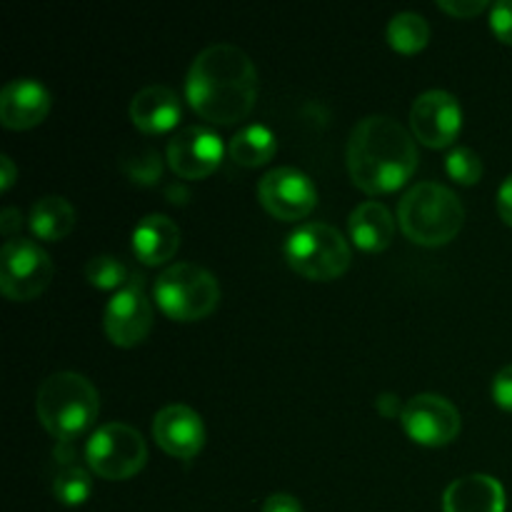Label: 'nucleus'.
I'll use <instances>...</instances> for the list:
<instances>
[{"mask_svg": "<svg viewBox=\"0 0 512 512\" xmlns=\"http://www.w3.org/2000/svg\"><path fill=\"white\" fill-rule=\"evenodd\" d=\"M185 93L200 118L235 125L253 110L258 98V73L243 48L213 43L195 55L185 80Z\"/></svg>", "mask_w": 512, "mask_h": 512, "instance_id": "f257e3e1", "label": "nucleus"}, {"mask_svg": "<svg viewBox=\"0 0 512 512\" xmlns=\"http://www.w3.org/2000/svg\"><path fill=\"white\" fill-rule=\"evenodd\" d=\"M350 178L365 193L398 190L418 168V148L403 125L390 115H368L348 138Z\"/></svg>", "mask_w": 512, "mask_h": 512, "instance_id": "f03ea898", "label": "nucleus"}, {"mask_svg": "<svg viewBox=\"0 0 512 512\" xmlns=\"http://www.w3.org/2000/svg\"><path fill=\"white\" fill-rule=\"evenodd\" d=\"M35 410L43 428L53 438H58L60 443H70L98 418V390L80 373H70V370L53 373L38 388Z\"/></svg>", "mask_w": 512, "mask_h": 512, "instance_id": "7ed1b4c3", "label": "nucleus"}, {"mask_svg": "<svg viewBox=\"0 0 512 512\" xmlns=\"http://www.w3.org/2000/svg\"><path fill=\"white\" fill-rule=\"evenodd\" d=\"M398 220L413 243L443 245L463 228L465 208L448 185L423 180L400 198Z\"/></svg>", "mask_w": 512, "mask_h": 512, "instance_id": "20e7f679", "label": "nucleus"}, {"mask_svg": "<svg viewBox=\"0 0 512 512\" xmlns=\"http://www.w3.org/2000/svg\"><path fill=\"white\" fill-rule=\"evenodd\" d=\"M155 303L173 320H200L220 303V285L210 270L195 263H175L155 280Z\"/></svg>", "mask_w": 512, "mask_h": 512, "instance_id": "39448f33", "label": "nucleus"}, {"mask_svg": "<svg viewBox=\"0 0 512 512\" xmlns=\"http://www.w3.org/2000/svg\"><path fill=\"white\" fill-rule=\"evenodd\" d=\"M290 268L310 280H333L348 270L353 253L338 228L328 223H303L285 240Z\"/></svg>", "mask_w": 512, "mask_h": 512, "instance_id": "423d86ee", "label": "nucleus"}, {"mask_svg": "<svg viewBox=\"0 0 512 512\" xmlns=\"http://www.w3.org/2000/svg\"><path fill=\"white\" fill-rule=\"evenodd\" d=\"M85 460L100 478L128 480L148 460V445L133 425L105 423L85 443Z\"/></svg>", "mask_w": 512, "mask_h": 512, "instance_id": "0eeeda50", "label": "nucleus"}, {"mask_svg": "<svg viewBox=\"0 0 512 512\" xmlns=\"http://www.w3.org/2000/svg\"><path fill=\"white\" fill-rule=\"evenodd\" d=\"M53 280V260L48 250L30 238L5 240L0 250V290L10 300H30Z\"/></svg>", "mask_w": 512, "mask_h": 512, "instance_id": "6e6552de", "label": "nucleus"}, {"mask_svg": "<svg viewBox=\"0 0 512 512\" xmlns=\"http://www.w3.org/2000/svg\"><path fill=\"white\" fill-rule=\"evenodd\" d=\"M103 328L115 345H138L153 328V303L145 293L140 275H130L128 285L108 300L103 313Z\"/></svg>", "mask_w": 512, "mask_h": 512, "instance_id": "1a4fd4ad", "label": "nucleus"}, {"mask_svg": "<svg viewBox=\"0 0 512 512\" xmlns=\"http://www.w3.org/2000/svg\"><path fill=\"white\" fill-rule=\"evenodd\" d=\"M258 198L268 213L280 220H300L318 203L313 178L293 165L268 170L258 183Z\"/></svg>", "mask_w": 512, "mask_h": 512, "instance_id": "9d476101", "label": "nucleus"}, {"mask_svg": "<svg viewBox=\"0 0 512 512\" xmlns=\"http://www.w3.org/2000/svg\"><path fill=\"white\" fill-rule=\"evenodd\" d=\"M410 128L420 143L430 148H445L458 138L463 128V108L448 90H425L410 108Z\"/></svg>", "mask_w": 512, "mask_h": 512, "instance_id": "9b49d317", "label": "nucleus"}, {"mask_svg": "<svg viewBox=\"0 0 512 512\" xmlns=\"http://www.w3.org/2000/svg\"><path fill=\"white\" fill-rule=\"evenodd\" d=\"M405 433L423 445H445L460 433V413L448 398L420 393L405 403L400 415Z\"/></svg>", "mask_w": 512, "mask_h": 512, "instance_id": "f8f14e48", "label": "nucleus"}, {"mask_svg": "<svg viewBox=\"0 0 512 512\" xmlns=\"http://www.w3.org/2000/svg\"><path fill=\"white\" fill-rule=\"evenodd\" d=\"M165 155L180 178H205L223 160V140L205 125H185L170 138Z\"/></svg>", "mask_w": 512, "mask_h": 512, "instance_id": "ddd939ff", "label": "nucleus"}, {"mask_svg": "<svg viewBox=\"0 0 512 512\" xmlns=\"http://www.w3.org/2000/svg\"><path fill=\"white\" fill-rule=\"evenodd\" d=\"M155 443L168 455L180 460H190L200 453L205 443L203 418L193 408L183 403L165 405L153 420Z\"/></svg>", "mask_w": 512, "mask_h": 512, "instance_id": "4468645a", "label": "nucleus"}, {"mask_svg": "<svg viewBox=\"0 0 512 512\" xmlns=\"http://www.w3.org/2000/svg\"><path fill=\"white\" fill-rule=\"evenodd\" d=\"M50 110V93L40 80L15 78L0 90V120L5 128L25 130L38 125Z\"/></svg>", "mask_w": 512, "mask_h": 512, "instance_id": "2eb2a0df", "label": "nucleus"}, {"mask_svg": "<svg viewBox=\"0 0 512 512\" xmlns=\"http://www.w3.org/2000/svg\"><path fill=\"white\" fill-rule=\"evenodd\" d=\"M445 512H505V488L485 473L453 480L443 493Z\"/></svg>", "mask_w": 512, "mask_h": 512, "instance_id": "dca6fc26", "label": "nucleus"}, {"mask_svg": "<svg viewBox=\"0 0 512 512\" xmlns=\"http://www.w3.org/2000/svg\"><path fill=\"white\" fill-rule=\"evenodd\" d=\"M183 115V105L168 85H145L130 100V118L145 133H165L175 128Z\"/></svg>", "mask_w": 512, "mask_h": 512, "instance_id": "f3484780", "label": "nucleus"}, {"mask_svg": "<svg viewBox=\"0 0 512 512\" xmlns=\"http://www.w3.org/2000/svg\"><path fill=\"white\" fill-rule=\"evenodd\" d=\"M180 245V228L163 213H150L138 220L133 230V253L140 263L160 265L175 255Z\"/></svg>", "mask_w": 512, "mask_h": 512, "instance_id": "a211bd4d", "label": "nucleus"}, {"mask_svg": "<svg viewBox=\"0 0 512 512\" xmlns=\"http://www.w3.org/2000/svg\"><path fill=\"white\" fill-rule=\"evenodd\" d=\"M348 228L350 238L355 240V245H358L360 250L378 253V250L388 248L390 240H393L395 220L383 203L368 200V203H360L358 208L350 213Z\"/></svg>", "mask_w": 512, "mask_h": 512, "instance_id": "6ab92c4d", "label": "nucleus"}, {"mask_svg": "<svg viewBox=\"0 0 512 512\" xmlns=\"http://www.w3.org/2000/svg\"><path fill=\"white\" fill-rule=\"evenodd\" d=\"M30 228L43 240H60L73 230L75 210L63 195H45L30 208Z\"/></svg>", "mask_w": 512, "mask_h": 512, "instance_id": "aec40b11", "label": "nucleus"}, {"mask_svg": "<svg viewBox=\"0 0 512 512\" xmlns=\"http://www.w3.org/2000/svg\"><path fill=\"white\" fill-rule=\"evenodd\" d=\"M275 148H278L275 133L263 123L245 125L230 140V155H233V160L240 165H248V168L263 165L265 160L273 158Z\"/></svg>", "mask_w": 512, "mask_h": 512, "instance_id": "412c9836", "label": "nucleus"}, {"mask_svg": "<svg viewBox=\"0 0 512 512\" xmlns=\"http://www.w3.org/2000/svg\"><path fill=\"white\" fill-rule=\"evenodd\" d=\"M60 470L53 478V493L60 503L65 505H83L85 500L93 493V480H90V473L83 468V465L70 463L73 458H68L65 453L58 450Z\"/></svg>", "mask_w": 512, "mask_h": 512, "instance_id": "4be33fe9", "label": "nucleus"}, {"mask_svg": "<svg viewBox=\"0 0 512 512\" xmlns=\"http://www.w3.org/2000/svg\"><path fill=\"white\" fill-rule=\"evenodd\" d=\"M388 40L400 53H415V50L425 48L430 40L428 20L413 10L395 13L388 23Z\"/></svg>", "mask_w": 512, "mask_h": 512, "instance_id": "5701e85b", "label": "nucleus"}, {"mask_svg": "<svg viewBox=\"0 0 512 512\" xmlns=\"http://www.w3.org/2000/svg\"><path fill=\"white\" fill-rule=\"evenodd\" d=\"M85 278L100 290H120L128 285V270L113 255H95L85 265Z\"/></svg>", "mask_w": 512, "mask_h": 512, "instance_id": "b1692460", "label": "nucleus"}, {"mask_svg": "<svg viewBox=\"0 0 512 512\" xmlns=\"http://www.w3.org/2000/svg\"><path fill=\"white\" fill-rule=\"evenodd\" d=\"M445 168H448L453 180H458L463 185H473L483 175V160H480V155L475 150L460 145V148L450 150V155L445 158Z\"/></svg>", "mask_w": 512, "mask_h": 512, "instance_id": "393cba45", "label": "nucleus"}, {"mask_svg": "<svg viewBox=\"0 0 512 512\" xmlns=\"http://www.w3.org/2000/svg\"><path fill=\"white\" fill-rule=\"evenodd\" d=\"M123 168L130 180L143 185L155 183V180L160 178V173H163L158 153H153V150H143V153L135 155V158H123Z\"/></svg>", "mask_w": 512, "mask_h": 512, "instance_id": "a878e982", "label": "nucleus"}, {"mask_svg": "<svg viewBox=\"0 0 512 512\" xmlns=\"http://www.w3.org/2000/svg\"><path fill=\"white\" fill-rule=\"evenodd\" d=\"M490 25L503 43L512 45V0H495L490 8Z\"/></svg>", "mask_w": 512, "mask_h": 512, "instance_id": "bb28decb", "label": "nucleus"}, {"mask_svg": "<svg viewBox=\"0 0 512 512\" xmlns=\"http://www.w3.org/2000/svg\"><path fill=\"white\" fill-rule=\"evenodd\" d=\"M493 398L500 408L510 410L512 413V363L505 365L493 380Z\"/></svg>", "mask_w": 512, "mask_h": 512, "instance_id": "cd10ccee", "label": "nucleus"}, {"mask_svg": "<svg viewBox=\"0 0 512 512\" xmlns=\"http://www.w3.org/2000/svg\"><path fill=\"white\" fill-rule=\"evenodd\" d=\"M438 8L450 15H460V18H473L488 8V0H438Z\"/></svg>", "mask_w": 512, "mask_h": 512, "instance_id": "c85d7f7f", "label": "nucleus"}, {"mask_svg": "<svg viewBox=\"0 0 512 512\" xmlns=\"http://www.w3.org/2000/svg\"><path fill=\"white\" fill-rule=\"evenodd\" d=\"M260 512H303V505L295 495L290 493H273L263 503V510Z\"/></svg>", "mask_w": 512, "mask_h": 512, "instance_id": "c756f323", "label": "nucleus"}, {"mask_svg": "<svg viewBox=\"0 0 512 512\" xmlns=\"http://www.w3.org/2000/svg\"><path fill=\"white\" fill-rule=\"evenodd\" d=\"M498 210L500 218L508 225H512V173L503 180V185H500L498 190Z\"/></svg>", "mask_w": 512, "mask_h": 512, "instance_id": "7c9ffc66", "label": "nucleus"}, {"mask_svg": "<svg viewBox=\"0 0 512 512\" xmlns=\"http://www.w3.org/2000/svg\"><path fill=\"white\" fill-rule=\"evenodd\" d=\"M375 408H378L385 418H398V415H403L405 403L400 405V398L395 393H380L378 398H375Z\"/></svg>", "mask_w": 512, "mask_h": 512, "instance_id": "2f4dec72", "label": "nucleus"}, {"mask_svg": "<svg viewBox=\"0 0 512 512\" xmlns=\"http://www.w3.org/2000/svg\"><path fill=\"white\" fill-rule=\"evenodd\" d=\"M20 220H23V215H20L18 208H5L3 215H0V230H3L8 238H13L15 230L20 228Z\"/></svg>", "mask_w": 512, "mask_h": 512, "instance_id": "473e14b6", "label": "nucleus"}, {"mask_svg": "<svg viewBox=\"0 0 512 512\" xmlns=\"http://www.w3.org/2000/svg\"><path fill=\"white\" fill-rule=\"evenodd\" d=\"M0 170H3V173H0V190H8L10 185L15 183V175H18L10 155H0Z\"/></svg>", "mask_w": 512, "mask_h": 512, "instance_id": "72a5a7b5", "label": "nucleus"}]
</instances>
